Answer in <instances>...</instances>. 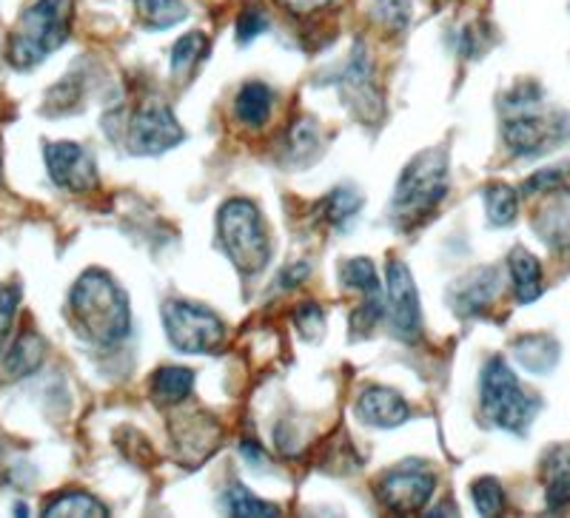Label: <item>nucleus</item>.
<instances>
[{"label":"nucleus","mask_w":570,"mask_h":518,"mask_svg":"<svg viewBox=\"0 0 570 518\" xmlns=\"http://www.w3.org/2000/svg\"><path fill=\"white\" fill-rule=\"evenodd\" d=\"M473 507L482 512V516H499L505 510V490L493 476H482V479L473 481L471 487Z\"/></svg>","instance_id":"cd10ccee"},{"label":"nucleus","mask_w":570,"mask_h":518,"mask_svg":"<svg viewBox=\"0 0 570 518\" xmlns=\"http://www.w3.org/2000/svg\"><path fill=\"white\" fill-rule=\"evenodd\" d=\"M499 293V273L493 268H480V271L468 273L465 279H460L451 293H448V302L460 317H473V313H482L488 305L493 302V297Z\"/></svg>","instance_id":"4468645a"},{"label":"nucleus","mask_w":570,"mask_h":518,"mask_svg":"<svg viewBox=\"0 0 570 518\" xmlns=\"http://www.w3.org/2000/svg\"><path fill=\"white\" fill-rule=\"evenodd\" d=\"M356 416H360L368 428L394 430L409 421L411 408L396 390L374 385V388H365L363 394H360V399H356Z\"/></svg>","instance_id":"ddd939ff"},{"label":"nucleus","mask_w":570,"mask_h":518,"mask_svg":"<svg viewBox=\"0 0 570 518\" xmlns=\"http://www.w3.org/2000/svg\"><path fill=\"white\" fill-rule=\"evenodd\" d=\"M537 231L548 246H570V206H557L542 215V220H537Z\"/></svg>","instance_id":"c85d7f7f"},{"label":"nucleus","mask_w":570,"mask_h":518,"mask_svg":"<svg viewBox=\"0 0 570 518\" xmlns=\"http://www.w3.org/2000/svg\"><path fill=\"white\" fill-rule=\"evenodd\" d=\"M325 325V313L320 305L308 302V305H299L297 308V328L305 339H314L320 331H323Z\"/></svg>","instance_id":"473e14b6"},{"label":"nucleus","mask_w":570,"mask_h":518,"mask_svg":"<svg viewBox=\"0 0 570 518\" xmlns=\"http://www.w3.org/2000/svg\"><path fill=\"white\" fill-rule=\"evenodd\" d=\"M163 328L180 353H212L226 339V325L203 305L171 299L163 305Z\"/></svg>","instance_id":"0eeeda50"},{"label":"nucleus","mask_w":570,"mask_h":518,"mask_svg":"<svg viewBox=\"0 0 570 518\" xmlns=\"http://www.w3.org/2000/svg\"><path fill=\"white\" fill-rule=\"evenodd\" d=\"M195 390V370L183 365H166L151 376V396L160 405H180Z\"/></svg>","instance_id":"6ab92c4d"},{"label":"nucleus","mask_w":570,"mask_h":518,"mask_svg":"<svg viewBox=\"0 0 570 518\" xmlns=\"http://www.w3.org/2000/svg\"><path fill=\"white\" fill-rule=\"evenodd\" d=\"M140 23L149 29H171L188 14L183 0H137Z\"/></svg>","instance_id":"5701e85b"},{"label":"nucleus","mask_w":570,"mask_h":518,"mask_svg":"<svg viewBox=\"0 0 570 518\" xmlns=\"http://www.w3.org/2000/svg\"><path fill=\"white\" fill-rule=\"evenodd\" d=\"M223 507H226V512H232V516H240V518L279 516L277 505H268V501L257 499V496H252V492H248L246 487H240V485H234L232 490L223 496Z\"/></svg>","instance_id":"b1692460"},{"label":"nucleus","mask_w":570,"mask_h":518,"mask_svg":"<svg viewBox=\"0 0 570 518\" xmlns=\"http://www.w3.org/2000/svg\"><path fill=\"white\" fill-rule=\"evenodd\" d=\"M374 12L389 32H402L411 23V0H374Z\"/></svg>","instance_id":"c756f323"},{"label":"nucleus","mask_w":570,"mask_h":518,"mask_svg":"<svg viewBox=\"0 0 570 518\" xmlns=\"http://www.w3.org/2000/svg\"><path fill=\"white\" fill-rule=\"evenodd\" d=\"M482 410L491 419V425L508 430V434H525L528 425L537 416L539 402L525 394L519 385L517 373L505 359H491L482 370Z\"/></svg>","instance_id":"423d86ee"},{"label":"nucleus","mask_w":570,"mask_h":518,"mask_svg":"<svg viewBox=\"0 0 570 518\" xmlns=\"http://www.w3.org/2000/svg\"><path fill=\"white\" fill-rule=\"evenodd\" d=\"M20 297H23V291L18 286H0V339H7L9 328L18 317Z\"/></svg>","instance_id":"2f4dec72"},{"label":"nucleus","mask_w":570,"mask_h":518,"mask_svg":"<svg viewBox=\"0 0 570 518\" xmlns=\"http://www.w3.org/2000/svg\"><path fill=\"white\" fill-rule=\"evenodd\" d=\"M502 137L517 157H539L568 140L570 123L559 111L544 109L542 91L537 86H522L513 89L505 100Z\"/></svg>","instance_id":"f03ea898"},{"label":"nucleus","mask_w":570,"mask_h":518,"mask_svg":"<svg viewBox=\"0 0 570 518\" xmlns=\"http://www.w3.org/2000/svg\"><path fill=\"white\" fill-rule=\"evenodd\" d=\"M544 485H548V507L559 510L570 501V447H557L544 459Z\"/></svg>","instance_id":"aec40b11"},{"label":"nucleus","mask_w":570,"mask_h":518,"mask_svg":"<svg viewBox=\"0 0 570 518\" xmlns=\"http://www.w3.org/2000/svg\"><path fill=\"white\" fill-rule=\"evenodd\" d=\"M448 195V155L442 149H428L405 166L394 188L391 222L411 231L434 215Z\"/></svg>","instance_id":"7ed1b4c3"},{"label":"nucleus","mask_w":570,"mask_h":518,"mask_svg":"<svg viewBox=\"0 0 570 518\" xmlns=\"http://www.w3.org/2000/svg\"><path fill=\"white\" fill-rule=\"evenodd\" d=\"M43 516L49 518H63V516H78V518H91V516H109L106 505H100L91 492L83 490H66L58 492L52 501H46L43 505Z\"/></svg>","instance_id":"412c9836"},{"label":"nucleus","mask_w":570,"mask_h":518,"mask_svg":"<svg viewBox=\"0 0 570 518\" xmlns=\"http://www.w3.org/2000/svg\"><path fill=\"white\" fill-rule=\"evenodd\" d=\"M331 3H334V0H279V7H285L292 14H312L331 7Z\"/></svg>","instance_id":"72a5a7b5"},{"label":"nucleus","mask_w":570,"mask_h":518,"mask_svg":"<svg viewBox=\"0 0 570 518\" xmlns=\"http://www.w3.org/2000/svg\"><path fill=\"white\" fill-rule=\"evenodd\" d=\"M360 206H363V200H360V195H356L354 188H334L328 197L323 200V217L331 222V226H343L345 220H351V217L360 211Z\"/></svg>","instance_id":"bb28decb"},{"label":"nucleus","mask_w":570,"mask_h":518,"mask_svg":"<svg viewBox=\"0 0 570 518\" xmlns=\"http://www.w3.org/2000/svg\"><path fill=\"white\" fill-rule=\"evenodd\" d=\"M485 211L493 228H505L517 220L519 215V197L505 182H491L485 188Z\"/></svg>","instance_id":"4be33fe9"},{"label":"nucleus","mask_w":570,"mask_h":518,"mask_svg":"<svg viewBox=\"0 0 570 518\" xmlns=\"http://www.w3.org/2000/svg\"><path fill=\"white\" fill-rule=\"evenodd\" d=\"M208 40L203 32H188L183 34L180 40L171 49V72L175 74H186L188 69H195L200 63V58L206 54Z\"/></svg>","instance_id":"a878e982"},{"label":"nucleus","mask_w":570,"mask_h":518,"mask_svg":"<svg viewBox=\"0 0 570 518\" xmlns=\"http://www.w3.org/2000/svg\"><path fill=\"white\" fill-rule=\"evenodd\" d=\"M508 271H511L513 293L522 305L533 302L542 293V266L528 248H513L508 257Z\"/></svg>","instance_id":"2eb2a0df"},{"label":"nucleus","mask_w":570,"mask_h":518,"mask_svg":"<svg viewBox=\"0 0 570 518\" xmlns=\"http://www.w3.org/2000/svg\"><path fill=\"white\" fill-rule=\"evenodd\" d=\"M217 240L243 277H257L272 259L266 222L252 200L234 197L217 211Z\"/></svg>","instance_id":"39448f33"},{"label":"nucleus","mask_w":570,"mask_h":518,"mask_svg":"<svg viewBox=\"0 0 570 518\" xmlns=\"http://www.w3.org/2000/svg\"><path fill=\"white\" fill-rule=\"evenodd\" d=\"M385 305H389L391 333L402 342H416L422 331L420 293H416L409 266L400 259H391L385 271Z\"/></svg>","instance_id":"1a4fd4ad"},{"label":"nucleus","mask_w":570,"mask_h":518,"mask_svg":"<svg viewBox=\"0 0 570 518\" xmlns=\"http://www.w3.org/2000/svg\"><path fill=\"white\" fill-rule=\"evenodd\" d=\"M525 195H570V160L542 169L522 186Z\"/></svg>","instance_id":"393cba45"},{"label":"nucleus","mask_w":570,"mask_h":518,"mask_svg":"<svg viewBox=\"0 0 570 518\" xmlns=\"http://www.w3.org/2000/svg\"><path fill=\"white\" fill-rule=\"evenodd\" d=\"M69 317L75 331L91 345L111 348L131 331V311L126 291L115 277L100 268H89L78 277L69 293Z\"/></svg>","instance_id":"f257e3e1"},{"label":"nucleus","mask_w":570,"mask_h":518,"mask_svg":"<svg viewBox=\"0 0 570 518\" xmlns=\"http://www.w3.org/2000/svg\"><path fill=\"white\" fill-rule=\"evenodd\" d=\"M46 357V342L35 331H23L12 342V348L7 350V359H3V370L9 373V379H27L35 370L43 365Z\"/></svg>","instance_id":"f3484780"},{"label":"nucleus","mask_w":570,"mask_h":518,"mask_svg":"<svg viewBox=\"0 0 570 518\" xmlns=\"http://www.w3.org/2000/svg\"><path fill=\"white\" fill-rule=\"evenodd\" d=\"M268 27H272V18H268V12L263 7H246L240 12V18H237V27H234V32H237V40L240 43H252L254 38H259L263 32H268Z\"/></svg>","instance_id":"7c9ffc66"},{"label":"nucleus","mask_w":570,"mask_h":518,"mask_svg":"<svg viewBox=\"0 0 570 518\" xmlns=\"http://www.w3.org/2000/svg\"><path fill=\"white\" fill-rule=\"evenodd\" d=\"M436 479L428 470H416V467H402V470H391L376 485V499L385 510L400 512V516H416L425 510V505L434 496Z\"/></svg>","instance_id":"9b49d317"},{"label":"nucleus","mask_w":570,"mask_h":518,"mask_svg":"<svg viewBox=\"0 0 570 518\" xmlns=\"http://www.w3.org/2000/svg\"><path fill=\"white\" fill-rule=\"evenodd\" d=\"M513 359L531 373H551L559 362V345L544 333H528L513 342Z\"/></svg>","instance_id":"dca6fc26"},{"label":"nucleus","mask_w":570,"mask_h":518,"mask_svg":"<svg viewBox=\"0 0 570 518\" xmlns=\"http://www.w3.org/2000/svg\"><path fill=\"white\" fill-rule=\"evenodd\" d=\"M71 12H75L71 0H35L9 34V63L20 72H29L49 54L58 52L69 40Z\"/></svg>","instance_id":"20e7f679"},{"label":"nucleus","mask_w":570,"mask_h":518,"mask_svg":"<svg viewBox=\"0 0 570 518\" xmlns=\"http://www.w3.org/2000/svg\"><path fill=\"white\" fill-rule=\"evenodd\" d=\"M46 171L52 182L71 195H89L100 182L98 162L78 143H49L43 149Z\"/></svg>","instance_id":"9d476101"},{"label":"nucleus","mask_w":570,"mask_h":518,"mask_svg":"<svg viewBox=\"0 0 570 518\" xmlns=\"http://www.w3.org/2000/svg\"><path fill=\"white\" fill-rule=\"evenodd\" d=\"M186 140V131L177 123L175 111L163 103H146L131 114L126 129V146L131 155L157 157L171 151Z\"/></svg>","instance_id":"6e6552de"},{"label":"nucleus","mask_w":570,"mask_h":518,"mask_svg":"<svg viewBox=\"0 0 570 518\" xmlns=\"http://www.w3.org/2000/svg\"><path fill=\"white\" fill-rule=\"evenodd\" d=\"M340 279H343L345 288H354V291L363 293V308L356 311L354 328L360 333H368L380 317L385 311L383 302V286H380V277L374 271V262L368 259H348L343 268H340Z\"/></svg>","instance_id":"f8f14e48"},{"label":"nucleus","mask_w":570,"mask_h":518,"mask_svg":"<svg viewBox=\"0 0 570 518\" xmlns=\"http://www.w3.org/2000/svg\"><path fill=\"white\" fill-rule=\"evenodd\" d=\"M14 512H18V516H27V505H18V507H14Z\"/></svg>","instance_id":"f704fd0d"},{"label":"nucleus","mask_w":570,"mask_h":518,"mask_svg":"<svg viewBox=\"0 0 570 518\" xmlns=\"http://www.w3.org/2000/svg\"><path fill=\"white\" fill-rule=\"evenodd\" d=\"M234 111H237V120L252 129H259V126L268 123V117L274 111V91L268 89L266 83L259 80H252V83L243 86L234 98Z\"/></svg>","instance_id":"a211bd4d"}]
</instances>
